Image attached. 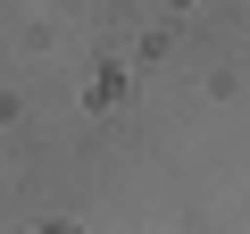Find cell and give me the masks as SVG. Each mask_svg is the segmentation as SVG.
<instances>
[{"mask_svg":"<svg viewBox=\"0 0 250 234\" xmlns=\"http://www.w3.org/2000/svg\"><path fill=\"white\" fill-rule=\"evenodd\" d=\"M42 234H75V226H42Z\"/></svg>","mask_w":250,"mask_h":234,"instance_id":"1","label":"cell"}]
</instances>
